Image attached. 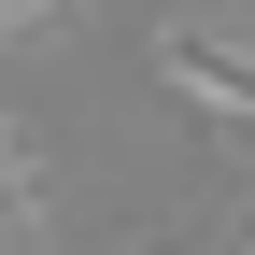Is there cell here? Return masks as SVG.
I'll list each match as a JSON object with an SVG mask.
<instances>
[{
	"mask_svg": "<svg viewBox=\"0 0 255 255\" xmlns=\"http://www.w3.org/2000/svg\"><path fill=\"white\" fill-rule=\"evenodd\" d=\"M156 71H170V100H184V114L255 128V57L227 43V28H156Z\"/></svg>",
	"mask_w": 255,
	"mask_h": 255,
	"instance_id": "6da1fadb",
	"label": "cell"
},
{
	"mask_svg": "<svg viewBox=\"0 0 255 255\" xmlns=\"http://www.w3.org/2000/svg\"><path fill=\"white\" fill-rule=\"evenodd\" d=\"M28 241V184H14V142H0V255Z\"/></svg>",
	"mask_w": 255,
	"mask_h": 255,
	"instance_id": "7a4b0ae2",
	"label": "cell"
},
{
	"mask_svg": "<svg viewBox=\"0 0 255 255\" xmlns=\"http://www.w3.org/2000/svg\"><path fill=\"white\" fill-rule=\"evenodd\" d=\"M43 14H57V0H0V43H14V28H43Z\"/></svg>",
	"mask_w": 255,
	"mask_h": 255,
	"instance_id": "3957f363",
	"label": "cell"
},
{
	"mask_svg": "<svg viewBox=\"0 0 255 255\" xmlns=\"http://www.w3.org/2000/svg\"><path fill=\"white\" fill-rule=\"evenodd\" d=\"M128 255H184V241H128Z\"/></svg>",
	"mask_w": 255,
	"mask_h": 255,
	"instance_id": "277c9868",
	"label": "cell"
},
{
	"mask_svg": "<svg viewBox=\"0 0 255 255\" xmlns=\"http://www.w3.org/2000/svg\"><path fill=\"white\" fill-rule=\"evenodd\" d=\"M227 255H255V213H241V241H227Z\"/></svg>",
	"mask_w": 255,
	"mask_h": 255,
	"instance_id": "5b68a950",
	"label": "cell"
}]
</instances>
